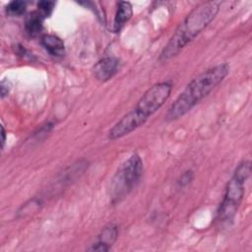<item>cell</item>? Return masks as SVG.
I'll list each match as a JSON object with an SVG mask.
<instances>
[{"label": "cell", "mask_w": 252, "mask_h": 252, "mask_svg": "<svg viewBox=\"0 0 252 252\" xmlns=\"http://www.w3.org/2000/svg\"><path fill=\"white\" fill-rule=\"evenodd\" d=\"M229 65L220 63L215 65L192 79L176 99L168 107L164 118L175 121L186 115L209 94H211L228 75Z\"/></svg>", "instance_id": "obj_1"}, {"label": "cell", "mask_w": 252, "mask_h": 252, "mask_svg": "<svg viewBox=\"0 0 252 252\" xmlns=\"http://www.w3.org/2000/svg\"><path fill=\"white\" fill-rule=\"evenodd\" d=\"M172 85L169 82H159L150 87L137 101L135 107L121 117L108 131L110 141L121 139L143 126L169 98Z\"/></svg>", "instance_id": "obj_2"}, {"label": "cell", "mask_w": 252, "mask_h": 252, "mask_svg": "<svg viewBox=\"0 0 252 252\" xmlns=\"http://www.w3.org/2000/svg\"><path fill=\"white\" fill-rule=\"evenodd\" d=\"M220 7V2L219 1H206L194 7L174 31L161 50L158 60L166 62L179 54L216 18Z\"/></svg>", "instance_id": "obj_3"}, {"label": "cell", "mask_w": 252, "mask_h": 252, "mask_svg": "<svg viewBox=\"0 0 252 252\" xmlns=\"http://www.w3.org/2000/svg\"><path fill=\"white\" fill-rule=\"evenodd\" d=\"M251 173V163L243 160L235 168L231 178L227 182L225 192L217 213V221L220 225L232 222L244 196V184Z\"/></svg>", "instance_id": "obj_4"}, {"label": "cell", "mask_w": 252, "mask_h": 252, "mask_svg": "<svg viewBox=\"0 0 252 252\" xmlns=\"http://www.w3.org/2000/svg\"><path fill=\"white\" fill-rule=\"evenodd\" d=\"M143 175V160L137 154L130 156L118 168L111 180L112 202H119L138 184Z\"/></svg>", "instance_id": "obj_5"}, {"label": "cell", "mask_w": 252, "mask_h": 252, "mask_svg": "<svg viewBox=\"0 0 252 252\" xmlns=\"http://www.w3.org/2000/svg\"><path fill=\"white\" fill-rule=\"evenodd\" d=\"M118 237V228L115 224L109 223L104 226L97 235L96 241L88 249L89 251L106 252L115 243Z\"/></svg>", "instance_id": "obj_6"}, {"label": "cell", "mask_w": 252, "mask_h": 252, "mask_svg": "<svg viewBox=\"0 0 252 252\" xmlns=\"http://www.w3.org/2000/svg\"><path fill=\"white\" fill-rule=\"evenodd\" d=\"M119 60L116 57H104L94 66V75L99 82L110 80L118 71Z\"/></svg>", "instance_id": "obj_7"}, {"label": "cell", "mask_w": 252, "mask_h": 252, "mask_svg": "<svg viewBox=\"0 0 252 252\" xmlns=\"http://www.w3.org/2000/svg\"><path fill=\"white\" fill-rule=\"evenodd\" d=\"M133 15V8L130 2L121 1L117 4V9L113 21V31L120 32L123 27L129 22Z\"/></svg>", "instance_id": "obj_8"}, {"label": "cell", "mask_w": 252, "mask_h": 252, "mask_svg": "<svg viewBox=\"0 0 252 252\" xmlns=\"http://www.w3.org/2000/svg\"><path fill=\"white\" fill-rule=\"evenodd\" d=\"M40 42L51 56L56 58L64 56L65 45L59 36L54 34H44L41 36Z\"/></svg>", "instance_id": "obj_9"}, {"label": "cell", "mask_w": 252, "mask_h": 252, "mask_svg": "<svg viewBox=\"0 0 252 252\" xmlns=\"http://www.w3.org/2000/svg\"><path fill=\"white\" fill-rule=\"evenodd\" d=\"M43 19L44 17L38 11H34L28 16L25 29L31 37H35L41 32Z\"/></svg>", "instance_id": "obj_10"}, {"label": "cell", "mask_w": 252, "mask_h": 252, "mask_svg": "<svg viewBox=\"0 0 252 252\" xmlns=\"http://www.w3.org/2000/svg\"><path fill=\"white\" fill-rule=\"evenodd\" d=\"M26 10H27V2L25 1H20V0L11 1L6 6V13L13 17L22 16L26 12Z\"/></svg>", "instance_id": "obj_11"}, {"label": "cell", "mask_w": 252, "mask_h": 252, "mask_svg": "<svg viewBox=\"0 0 252 252\" xmlns=\"http://www.w3.org/2000/svg\"><path fill=\"white\" fill-rule=\"evenodd\" d=\"M55 2L53 1H40L37 3V11L44 17H49L54 9Z\"/></svg>", "instance_id": "obj_12"}, {"label": "cell", "mask_w": 252, "mask_h": 252, "mask_svg": "<svg viewBox=\"0 0 252 252\" xmlns=\"http://www.w3.org/2000/svg\"><path fill=\"white\" fill-rule=\"evenodd\" d=\"M193 177H194V173L192 170H187L185 171L181 176H180V179L178 181L179 185L184 187L186 185H188L192 180H193Z\"/></svg>", "instance_id": "obj_13"}, {"label": "cell", "mask_w": 252, "mask_h": 252, "mask_svg": "<svg viewBox=\"0 0 252 252\" xmlns=\"http://www.w3.org/2000/svg\"><path fill=\"white\" fill-rule=\"evenodd\" d=\"M10 92V85L8 84V81L2 80L0 84V93H1V98L3 99L5 96L8 95Z\"/></svg>", "instance_id": "obj_14"}, {"label": "cell", "mask_w": 252, "mask_h": 252, "mask_svg": "<svg viewBox=\"0 0 252 252\" xmlns=\"http://www.w3.org/2000/svg\"><path fill=\"white\" fill-rule=\"evenodd\" d=\"M1 135H2L1 146H2V149H3V148H4V145H5V142H6V131H5L3 125H1Z\"/></svg>", "instance_id": "obj_15"}]
</instances>
